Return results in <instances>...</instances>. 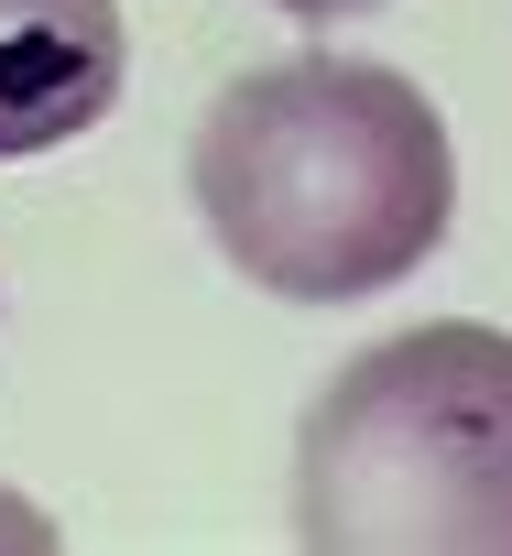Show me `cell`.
<instances>
[{
	"label": "cell",
	"instance_id": "obj_4",
	"mask_svg": "<svg viewBox=\"0 0 512 556\" xmlns=\"http://www.w3.org/2000/svg\"><path fill=\"white\" fill-rule=\"evenodd\" d=\"M273 12H295V23H349V12H382V0H273Z\"/></svg>",
	"mask_w": 512,
	"mask_h": 556
},
{
	"label": "cell",
	"instance_id": "obj_1",
	"mask_svg": "<svg viewBox=\"0 0 512 556\" xmlns=\"http://www.w3.org/2000/svg\"><path fill=\"white\" fill-rule=\"evenodd\" d=\"M185 197L240 285L284 306L382 295L458 218V142L382 55H284L207 99Z\"/></svg>",
	"mask_w": 512,
	"mask_h": 556
},
{
	"label": "cell",
	"instance_id": "obj_3",
	"mask_svg": "<svg viewBox=\"0 0 512 556\" xmlns=\"http://www.w3.org/2000/svg\"><path fill=\"white\" fill-rule=\"evenodd\" d=\"M120 66V0H0V164L99 131Z\"/></svg>",
	"mask_w": 512,
	"mask_h": 556
},
{
	"label": "cell",
	"instance_id": "obj_2",
	"mask_svg": "<svg viewBox=\"0 0 512 556\" xmlns=\"http://www.w3.org/2000/svg\"><path fill=\"white\" fill-rule=\"evenodd\" d=\"M295 545L512 556V328L425 317L338 361L295 426Z\"/></svg>",
	"mask_w": 512,
	"mask_h": 556
}]
</instances>
